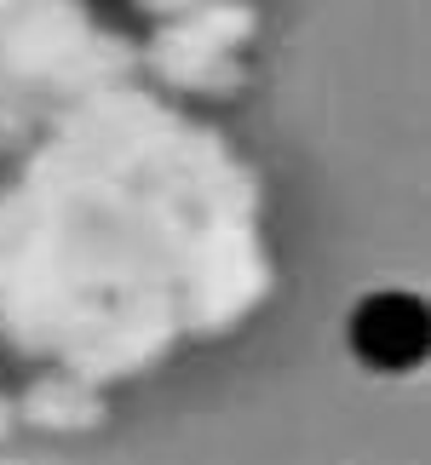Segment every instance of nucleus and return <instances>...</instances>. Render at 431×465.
Listing matches in <instances>:
<instances>
[{
	"label": "nucleus",
	"instance_id": "obj_1",
	"mask_svg": "<svg viewBox=\"0 0 431 465\" xmlns=\"http://www.w3.org/2000/svg\"><path fill=\"white\" fill-rule=\"evenodd\" d=\"M426 339H431V322L426 305L415 293H374L356 305L351 316V345L368 368L380 373H403L426 356Z\"/></svg>",
	"mask_w": 431,
	"mask_h": 465
}]
</instances>
